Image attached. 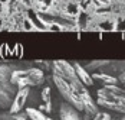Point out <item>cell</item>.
<instances>
[{"instance_id":"8992f818","label":"cell","mask_w":125,"mask_h":120,"mask_svg":"<svg viewBox=\"0 0 125 120\" xmlns=\"http://www.w3.org/2000/svg\"><path fill=\"white\" fill-rule=\"evenodd\" d=\"M59 120H82V116L79 110H76L69 103L63 101L59 106Z\"/></svg>"},{"instance_id":"603a6c76","label":"cell","mask_w":125,"mask_h":120,"mask_svg":"<svg viewBox=\"0 0 125 120\" xmlns=\"http://www.w3.org/2000/svg\"><path fill=\"white\" fill-rule=\"evenodd\" d=\"M111 120H119V119H116V117H112V119H111Z\"/></svg>"},{"instance_id":"d6986e66","label":"cell","mask_w":125,"mask_h":120,"mask_svg":"<svg viewBox=\"0 0 125 120\" xmlns=\"http://www.w3.org/2000/svg\"><path fill=\"white\" fill-rule=\"evenodd\" d=\"M116 77H118V81H119V84L122 85V87H125V70H124L122 72H119Z\"/></svg>"},{"instance_id":"4fadbf2b","label":"cell","mask_w":125,"mask_h":120,"mask_svg":"<svg viewBox=\"0 0 125 120\" xmlns=\"http://www.w3.org/2000/svg\"><path fill=\"white\" fill-rule=\"evenodd\" d=\"M13 70H14L13 65L0 62V81H3V83H10V77H12Z\"/></svg>"},{"instance_id":"6da1fadb","label":"cell","mask_w":125,"mask_h":120,"mask_svg":"<svg viewBox=\"0 0 125 120\" xmlns=\"http://www.w3.org/2000/svg\"><path fill=\"white\" fill-rule=\"evenodd\" d=\"M46 80L45 71L40 70L38 67H29L25 70H19L14 68L10 77V83H12L17 90L19 88H25V87H38L43 84Z\"/></svg>"},{"instance_id":"52a82bcc","label":"cell","mask_w":125,"mask_h":120,"mask_svg":"<svg viewBox=\"0 0 125 120\" xmlns=\"http://www.w3.org/2000/svg\"><path fill=\"white\" fill-rule=\"evenodd\" d=\"M61 13H63L65 16H68V17H71V19H75L79 16V13L82 12L81 10V7H79V3H78V0H68V1H65L61 4V9H58Z\"/></svg>"},{"instance_id":"cb8c5ba5","label":"cell","mask_w":125,"mask_h":120,"mask_svg":"<svg viewBox=\"0 0 125 120\" xmlns=\"http://www.w3.org/2000/svg\"><path fill=\"white\" fill-rule=\"evenodd\" d=\"M61 1H62V3H65V1H68V0H61Z\"/></svg>"},{"instance_id":"d4e9b609","label":"cell","mask_w":125,"mask_h":120,"mask_svg":"<svg viewBox=\"0 0 125 120\" xmlns=\"http://www.w3.org/2000/svg\"><path fill=\"white\" fill-rule=\"evenodd\" d=\"M0 110H1V107H0Z\"/></svg>"},{"instance_id":"7402d4cb","label":"cell","mask_w":125,"mask_h":120,"mask_svg":"<svg viewBox=\"0 0 125 120\" xmlns=\"http://www.w3.org/2000/svg\"><path fill=\"white\" fill-rule=\"evenodd\" d=\"M116 119H119V120H125V113H122V114H116Z\"/></svg>"},{"instance_id":"5bb4252c","label":"cell","mask_w":125,"mask_h":120,"mask_svg":"<svg viewBox=\"0 0 125 120\" xmlns=\"http://www.w3.org/2000/svg\"><path fill=\"white\" fill-rule=\"evenodd\" d=\"M0 120H29V116L26 114V111L10 113L7 110V111H1L0 113Z\"/></svg>"},{"instance_id":"7c38bea8","label":"cell","mask_w":125,"mask_h":120,"mask_svg":"<svg viewBox=\"0 0 125 120\" xmlns=\"http://www.w3.org/2000/svg\"><path fill=\"white\" fill-rule=\"evenodd\" d=\"M25 111L29 116V120H53L48 116V113H45L36 107H26Z\"/></svg>"},{"instance_id":"3957f363","label":"cell","mask_w":125,"mask_h":120,"mask_svg":"<svg viewBox=\"0 0 125 120\" xmlns=\"http://www.w3.org/2000/svg\"><path fill=\"white\" fill-rule=\"evenodd\" d=\"M52 74H56V75L62 77L63 80H66L78 93L82 91V90L86 87L85 84H82V81L78 78L75 67H73L72 62H68V61H65V60L52 61Z\"/></svg>"},{"instance_id":"7a4b0ae2","label":"cell","mask_w":125,"mask_h":120,"mask_svg":"<svg viewBox=\"0 0 125 120\" xmlns=\"http://www.w3.org/2000/svg\"><path fill=\"white\" fill-rule=\"evenodd\" d=\"M52 81H53V84H55V87H56L58 93L62 96L63 101L69 103V104L73 106L76 110H79L81 113H83L85 107H83L82 97H81V94L76 91L72 85L69 84L66 80H63L62 77L56 75V74H52Z\"/></svg>"},{"instance_id":"5b68a950","label":"cell","mask_w":125,"mask_h":120,"mask_svg":"<svg viewBox=\"0 0 125 120\" xmlns=\"http://www.w3.org/2000/svg\"><path fill=\"white\" fill-rule=\"evenodd\" d=\"M29 96H30V87L19 88L14 98H13V103L10 106V108H9V111L10 113H20V111H23L26 107V103L29 100Z\"/></svg>"},{"instance_id":"e0dca14e","label":"cell","mask_w":125,"mask_h":120,"mask_svg":"<svg viewBox=\"0 0 125 120\" xmlns=\"http://www.w3.org/2000/svg\"><path fill=\"white\" fill-rule=\"evenodd\" d=\"M48 30H50V32H62L65 29H63V26H61L59 23H50L49 26H48Z\"/></svg>"},{"instance_id":"ba28073f","label":"cell","mask_w":125,"mask_h":120,"mask_svg":"<svg viewBox=\"0 0 125 120\" xmlns=\"http://www.w3.org/2000/svg\"><path fill=\"white\" fill-rule=\"evenodd\" d=\"M72 64H73V67H75L76 75H78V78L82 81V84H85L86 87H91V85L95 84V80L92 78V74L88 71L81 62H72Z\"/></svg>"},{"instance_id":"ffe728a7","label":"cell","mask_w":125,"mask_h":120,"mask_svg":"<svg viewBox=\"0 0 125 120\" xmlns=\"http://www.w3.org/2000/svg\"><path fill=\"white\" fill-rule=\"evenodd\" d=\"M6 26V22H4V19H3V16H0V30L3 29Z\"/></svg>"},{"instance_id":"9a60e30c","label":"cell","mask_w":125,"mask_h":120,"mask_svg":"<svg viewBox=\"0 0 125 120\" xmlns=\"http://www.w3.org/2000/svg\"><path fill=\"white\" fill-rule=\"evenodd\" d=\"M35 67H38L43 71H52V61H42V60H36L35 61Z\"/></svg>"},{"instance_id":"44dd1931","label":"cell","mask_w":125,"mask_h":120,"mask_svg":"<svg viewBox=\"0 0 125 120\" xmlns=\"http://www.w3.org/2000/svg\"><path fill=\"white\" fill-rule=\"evenodd\" d=\"M4 7H6V6H4L3 3H0V16H3V13H4Z\"/></svg>"},{"instance_id":"30bf717a","label":"cell","mask_w":125,"mask_h":120,"mask_svg":"<svg viewBox=\"0 0 125 120\" xmlns=\"http://www.w3.org/2000/svg\"><path fill=\"white\" fill-rule=\"evenodd\" d=\"M40 98H42V104L39 106V110H42V111H45L48 114L52 113V90H50L49 85L42 88Z\"/></svg>"},{"instance_id":"277c9868","label":"cell","mask_w":125,"mask_h":120,"mask_svg":"<svg viewBox=\"0 0 125 120\" xmlns=\"http://www.w3.org/2000/svg\"><path fill=\"white\" fill-rule=\"evenodd\" d=\"M16 93H17V88L12 83L0 81V107H1V110H9L10 108Z\"/></svg>"},{"instance_id":"9c48e42d","label":"cell","mask_w":125,"mask_h":120,"mask_svg":"<svg viewBox=\"0 0 125 120\" xmlns=\"http://www.w3.org/2000/svg\"><path fill=\"white\" fill-rule=\"evenodd\" d=\"M94 26H96L98 30H104V32H111V30H116V19L114 17H108L106 15L98 19L96 22H94Z\"/></svg>"},{"instance_id":"ac0fdd59","label":"cell","mask_w":125,"mask_h":120,"mask_svg":"<svg viewBox=\"0 0 125 120\" xmlns=\"http://www.w3.org/2000/svg\"><path fill=\"white\" fill-rule=\"evenodd\" d=\"M116 30H125V17H118L116 19Z\"/></svg>"},{"instance_id":"8fae6325","label":"cell","mask_w":125,"mask_h":120,"mask_svg":"<svg viewBox=\"0 0 125 120\" xmlns=\"http://www.w3.org/2000/svg\"><path fill=\"white\" fill-rule=\"evenodd\" d=\"M92 78L94 80H99L104 85L119 84L118 77H115L112 74H108V72H92Z\"/></svg>"},{"instance_id":"2e32d148","label":"cell","mask_w":125,"mask_h":120,"mask_svg":"<svg viewBox=\"0 0 125 120\" xmlns=\"http://www.w3.org/2000/svg\"><path fill=\"white\" fill-rule=\"evenodd\" d=\"M112 119V116L108 113V111H98L94 117H92V120H111Z\"/></svg>"}]
</instances>
